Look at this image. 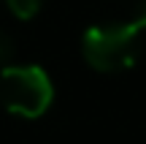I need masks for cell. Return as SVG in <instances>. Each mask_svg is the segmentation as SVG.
Returning <instances> with one entry per match:
<instances>
[{
    "instance_id": "4",
    "label": "cell",
    "mask_w": 146,
    "mask_h": 144,
    "mask_svg": "<svg viewBox=\"0 0 146 144\" xmlns=\"http://www.w3.org/2000/svg\"><path fill=\"white\" fill-rule=\"evenodd\" d=\"M11 54H14V41L5 30H0V63H5Z\"/></svg>"
},
{
    "instance_id": "1",
    "label": "cell",
    "mask_w": 146,
    "mask_h": 144,
    "mask_svg": "<svg viewBox=\"0 0 146 144\" xmlns=\"http://www.w3.org/2000/svg\"><path fill=\"white\" fill-rule=\"evenodd\" d=\"M143 35H146V3L130 22L87 27V33L81 35L84 60L95 71H103V74L127 71L141 57Z\"/></svg>"
},
{
    "instance_id": "3",
    "label": "cell",
    "mask_w": 146,
    "mask_h": 144,
    "mask_svg": "<svg viewBox=\"0 0 146 144\" xmlns=\"http://www.w3.org/2000/svg\"><path fill=\"white\" fill-rule=\"evenodd\" d=\"M41 5H43V0H5V8L22 22L33 19V16L41 11Z\"/></svg>"
},
{
    "instance_id": "2",
    "label": "cell",
    "mask_w": 146,
    "mask_h": 144,
    "mask_svg": "<svg viewBox=\"0 0 146 144\" xmlns=\"http://www.w3.org/2000/svg\"><path fill=\"white\" fill-rule=\"evenodd\" d=\"M54 84L41 65H5L0 71V103L11 114L35 120L49 112Z\"/></svg>"
}]
</instances>
